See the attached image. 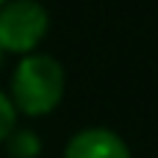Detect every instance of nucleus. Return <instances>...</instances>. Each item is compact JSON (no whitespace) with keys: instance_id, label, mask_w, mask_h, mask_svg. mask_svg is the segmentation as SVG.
I'll return each instance as SVG.
<instances>
[{"instance_id":"nucleus-1","label":"nucleus","mask_w":158,"mask_h":158,"mask_svg":"<svg viewBox=\"0 0 158 158\" xmlns=\"http://www.w3.org/2000/svg\"><path fill=\"white\" fill-rule=\"evenodd\" d=\"M64 68L50 53H27L18 59L9 82V100L15 111L29 117L47 114L64 97Z\"/></svg>"},{"instance_id":"nucleus-2","label":"nucleus","mask_w":158,"mask_h":158,"mask_svg":"<svg viewBox=\"0 0 158 158\" xmlns=\"http://www.w3.org/2000/svg\"><path fill=\"white\" fill-rule=\"evenodd\" d=\"M50 15L38 0H6L0 6V50L3 53H35L47 35Z\"/></svg>"},{"instance_id":"nucleus-3","label":"nucleus","mask_w":158,"mask_h":158,"mask_svg":"<svg viewBox=\"0 0 158 158\" xmlns=\"http://www.w3.org/2000/svg\"><path fill=\"white\" fill-rule=\"evenodd\" d=\"M62 158H132L126 141L108 126H85L64 143Z\"/></svg>"},{"instance_id":"nucleus-4","label":"nucleus","mask_w":158,"mask_h":158,"mask_svg":"<svg viewBox=\"0 0 158 158\" xmlns=\"http://www.w3.org/2000/svg\"><path fill=\"white\" fill-rule=\"evenodd\" d=\"M3 143H6V152L12 158H35L41 152V138L29 126H15Z\"/></svg>"},{"instance_id":"nucleus-5","label":"nucleus","mask_w":158,"mask_h":158,"mask_svg":"<svg viewBox=\"0 0 158 158\" xmlns=\"http://www.w3.org/2000/svg\"><path fill=\"white\" fill-rule=\"evenodd\" d=\"M18 126V111H15V106H12V100H9V94L6 91H0V143L9 138V132Z\"/></svg>"},{"instance_id":"nucleus-6","label":"nucleus","mask_w":158,"mask_h":158,"mask_svg":"<svg viewBox=\"0 0 158 158\" xmlns=\"http://www.w3.org/2000/svg\"><path fill=\"white\" fill-rule=\"evenodd\" d=\"M3 3H6V0H0V6H3Z\"/></svg>"},{"instance_id":"nucleus-7","label":"nucleus","mask_w":158,"mask_h":158,"mask_svg":"<svg viewBox=\"0 0 158 158\" xmlns=\"http://www.w3.org/2000/svg\"><path fill=\"white\" fill-rule=\"evenodd\" d=\"M0 59H3V50H0Z\"/></svg>"}]
</instances>
